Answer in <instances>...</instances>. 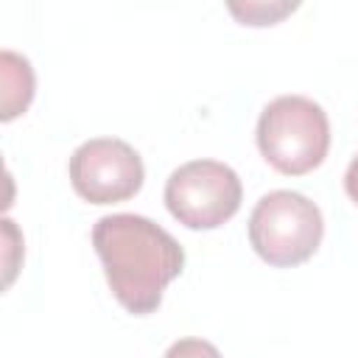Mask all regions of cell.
<instances>
[{
    "label": "cell",
    "mask_w": 358,
    "mask_h": 358,
    "mask_svg": "<svg viewBox=\"0 0 358 358\" xmlns=\"http://www.w3.org/2000/svg\"><path fill=\"white\" fill-rule=\"evenodd\" d=\"M92 246L101 257L115 299L134 316L154 313L162 291L185 268V249L157 221L137 213H112L92 227Z\"/></svg>",
    "instance_id": "obj_1"
},
{
    "label": "cell",
    "mask_w": 358,
    "mask_h": 358,
    "mask_svg": "<svg viewBox=\"0 0 358 358\" xmlns=\"http://www.w3.org/2000/svg\"><path fill=\"white\" fill-rule=\"evenodd\" d=\"M257 148L274 171L288 176L319 168L330 148L327 112L305 95L268 101L257 120Z\"/></svg>",
    "instance_id": "obj_2"
},
{
    "label": "cell",
    "mask_w": 358,
    "mask_h": 358,
    "mask_svg": "<svg viewBox=\"0 0 358 358\" xmlns=\"http://www.w3.org/2000/svg\"><path fill=\"white\" fill-rule=\"evenodd\" d=\"M322 210L296 190L266 193L249 215L252 249L277 268L305 263L322 243Z\"/></svg>",
    "instance_id": "obj_3"
},
{
    "label": "cell",
    "mask_w": 358,
    "mask_h": 358,
    "mask_svg": "<svg viewBox=\"0 0 358 358\" xmlns=\"http://www.w3.org/2000/svg\"><path fill=\"white\" fill-rule=\"evenodd\" d=\"M238 173L218 159H190L165 182V207L187 229H215L241 210Z\"/></svg>",
    "instance_id": "obj_4"
},
{
    "label": "cell",
    "mask_w": 358,
    "mask_h": 358,
    "mask_svg": "<svg viewBox=\"0 0 358 358\" xmlns=\"http://www.w3.org/2000/svg\"><path fill=\"white\" fill-rule=\"evenodd\" d=\"M145 179L140 154L117 137H92L70 157V185L90 204L131 199Z\"/></svg>",
    "instance_id": "obj_5"
},
{
    "label": "cell",
    "mask_w": 358,
    "mask_h": 358,
    "mask_svg": "<svg viewBox=\"0 0 358 358\" xmlns=\"http://www.w3.org/2000/svg\"><path fill=\"white\" fill-rule=\"evenodd\" d=\"M34 98V70L25 56L3 50V120L25 112Z\"/></svg>",
    "instance_id": "obj_6"
},
{
    "label": "cell",
    "mask_w": 358,
    "mask_h": 358,
    "mask_svg": "<svg viewBox=\"0 0 358 358\" xmlns=\"http://www.w3.org/2000/svg\"><path fill=\"white\" fill-rule=\"evenodd\" d=\"M165 358H221L218 347L204 338H179L168 347Z\"/></svg>",
    "instance_id": "obj_7"
},
{
    "label": "cell",
    "mask_w": 358,
    "mask_h": 358,
    "mask_svg": "<svg viewBox=\"0 0 358 358\" xmlns=\"http://www.w3.org/2000/svg\"><path fill=\"white\" fill-rule=\"evenodd\" d=\"M344 190H347V196L358 204V154H355L352 162L347 165V173H344Z\"/></svg>",
    "instance_id": "obj_8"
}]
</instances>
